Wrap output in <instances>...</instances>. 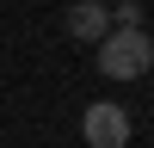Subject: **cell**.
Wrapping results in <instances>:
<instances>
[{
  "mask_svg": "<svg viewBox=\"0 0 154 148\" xmlns=\"http://www.w3.org/2000/svg\"><path fill=\"white\" fill-rule=\"evenodd\" d=\"M80 136H86V148H123L130 142V111L117 99H93L80 111Z\"/></svg>",
  "mask_w": 154,
  "mask_h": 148,
  "instance_id": "7a4b0ae2",
  "label": "cell"
},
{
  "mask_svg": "<svg viewBox=\"0 0 154 148\" xmlns=\"http://www.w3.org/2000/svg\"><path fill=\"white\" fill-rule=\"evenodd\" d=\"M62 31H68L74 43H99V37L111 31V12H105V0H74V6H68V19H62Z\"/></svg>",
  "mask_w": 154,
  "mask_h": 148,
  "instance_id": "3957f363",
  "label": "cell"
},
{
  "mask_svg": "<svg viewBox=\"0 0 154 148\" xmlns=\"http://www.w3.org/2000/svg\"><path fill=\"white\" fill-rule=\"evenodd\" d=\"M105 12H111V31H142V0H117Z\"/></svg>",
  "mask_w": 154,
  "mask_h": 148,
  "instance_id": "277c9868",
  "label": "cell"
},
{
  "mask_svg": "<svg viewBox=\"0 0 154 148\" xmlns=\"http://www.w3.org/2000/svg\"><path fill=\"white\" fill-rule=\"evenodd\" d=\"M93 49H99V74L105 80H142L154 68V37L148 31H105Z\"/></svg>",
  "mask_w": 154,
  "mask_h": 148,
  "instance_id": "6da1fadb",
  "label": "cell"
}]
</instances>
